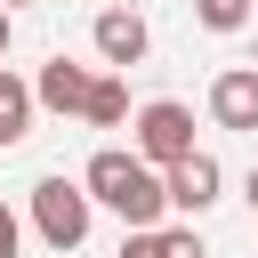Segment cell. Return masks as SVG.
Returning a JSON list of instances; mask_svg holds the SVG:
<instances>
[{
    "label": "cell",
    "instance_id": "cell-3",
    "mask_svg": "<svg viewBox=\"0 0 258 258\" xmlns=\"http://www.w3.org/2000/svg\"><path fill=\"white\" fill-rule=\"evenodd\" d=\"M129 129H137V145H129V153H137L145 169H169V161L202 153V145H194V113H185L177 97H153V105H137V121H129Z\"/></svg>",
    "mask_w": 258,
    "mask_h": 258
},
{
    "label": "cell",
    "instance_id": "cell-17",
    "mask_svg": "<svg viewBox=\"0 0 258 258\" xmlns=\"http://www.w3.org/2000/svg\"><path fill=\"white\" fill-rule=\"evenodd\" d=\"M250 24H258V16H250Z\"/></svg>",
    "mask_w": 258,
    "mask_h": 258
},
{
    "label": "cell",
    "instance_id": "cell-7",
    "mask_svg": "<svg viewBox=\"0 0 258 258\" xmlns=\"http://www.w3.org/2000/svg\"><path fill=\"white\" fill-rule=\"evenodd\" d=\"M89 64H73V56H48L40 73H32V105H48V113H81L89 105Z\"/></svg>",
    "mask_w": 258,
    "mask_h": 258
},
{
    "label": "cell",
    "instance_id": "cell-6",
    "mask_svg": "<svg viewBox=\"0 0 258 258\" xmlns=\"http://www.w3.org/2000/svg\"><path fill=\"white\" fill-rule=\"evenodd\" d=\"M210 121L258 137V64H226V73L210 81Z\"/></svg>",
    "mask_w": 258,
    "mask_h": 258
},
{
    "label": "cell",
    "instance_id": "cell-15",
    "mask_svg": "<svg viewBox=\"0 0 258 258\" xmlns=\"http://www.w3.org/2000/svg\"><path fill=\"white\" fill-rule=\"evenodd\" d=\"M16 8H32V0H0V16H16Z\"/></svg>",
    "mask_w": 258,
    "mask_h": 258
},
{
    "label": "cell",
    "instance_id": "cell-14",
    "mask_svg": "<svg viewBox=\"0 0 258 258\" xmlns=\"http://www.w3.org/2000/svg\"><path fill=\"white\" fill-rule=\"evenodd\" d=\"M242 202H250V210H258V169H250V177H242Z\"/></svg>",
    "mask_w": 258,
    "mask_h": 258
},
{
    "label": "cell",
    "instance_id": "cell-9",
    "mask_svg": "<svg viewBox=\"0 0 258 258\" xmlns=\"http://www.w3.org/2000/svg\"><path fill=\"white\" fill-rule=\"evenodd\" d=\"M81 121H89V129H121V121H129V81H121V73H97Z\"/></svg>",
    "mask_w": 258,
    "mask_h": 258
},
{
    "label": "cell",
    "instance_id": "cell-10",
    "mask_svg": "<svg viewBox=\"0 0 258 258\" xmlns=\"http://www.w3.org/2000/svg\"><path fill=\"white\" fill-rule=\"evenodd\" d=\"M194 16H202L210 32H250V16H258V0H194Z\"/></svg>",
    "mask_w": 258,
    "mask_h": 258
},
{
    "label": "cell",
    "instance_id": "cell-13",
    "mask_svg": "<svg viewBox=\"0 0 258 258\" xmlns=\"http://www.w3.org/2000/svg\"><path fill=\"white\" fill-rule=\"evenodd\" d=\"M121 258H153V226H137V234L121 242Z\"/></svg>",
    "mask_w": 258,
    "mask_h": 258
},
{
    "label": "cell",
    "instance_id": "cell-11",
    "mask_svg": "<svg viewBox=\"0 0 258 258\" xmlns=\"http://www.w3.org/2000/svg\"><path fill=\"white\" fill-rule=\"evenodd\" d=\"M153 258H210L194 226H153Z\"/></svg>",
    "mask_w": 258,
    "mask_h": 258
},
{
    "label": "cell",
    "instance_id": "cell-12",
    "mask_svg": "<svg viewBox=\"0 0 258 258\" xmlns=\"http://www.w3.org/2000/svg\"><path fill=\"white\" fill-rule=\"evenodd\" d=\"M16 250H24V218L0 202V258H16Z\"/></svg>",
    "mask_w": 258,
    "mask_h": 258
},
{
    "label": "cell",
    "instance_id": "cell-2",
    "mask_svg": "<svg viewBox=\"0 0 258 258\" xmlns=\"http://www.w3.org/2000/svg\"><path fill=\"white\" fill-rule=\"evenodd\" d=\"M89 194H81V177H40L32 185V234L48 242V250H81L89 242Z\"/></svg>",
    "mask_w": 258,
    "mask_h": 258
},
{
    "label": "cell",
    "instance_id": "cell-8",
    "mask_svg": "<svg viewBox=\"0 0 258 258\" xmlns=\"http://www.w3.org/2000/svg\"><path fill=\"white\" fill-rule=\"evenodd\" d=\"M32 113H40V105H32V81L0 64V145H24V137H32Z\"/></svg>",
    "mask_w": 258,
    "mask_h": 258
},
{
    "label": "cell",
    "instance_id": "cell-5",
    "mask_svg": "<svg viewBox=\"0 0 258 258\" xmlns=\"http://www.w3.org/2000/svg\"><path fill=\"white\" fill-rule=\"evenodd\" d=\"M218 185H226V169H218L210 153H185V161H169V169H161V202H169V210H185V218H202V210L218 202Z\"/></svg>",
    "mask_w": 258,
    "mask_h": 258
},
{
    "label": "cell",
    "instance_id": "cell-1",
    "mask_svg": "<svg viewBox=\"0 0 258 258\" xmlns=\"http://www.w3.org/2000/svg\"><path fill=\"white\" fill-rule=\"evenodd\" d=\"M81 194H89V210H113L129 234L137 226H161V169H145L137 153H121V145H105V153H89V169H81Z\"/></svg>",
    "mask_w": 258,
    "mask_h": 258
},
{
    "label": "cell",
    "instance_id": "cell-16",
    "mask_svg": "<svg viewBox=\"0 0 258 258\" xmlns=\"http://www.w3.org/2000/svg\"><path fill=\"white\" fill-rule=\"evenodd\" d=\"M0 56H8V16H0Z\"/></svg>",
    "mask_w": 258,
    "mask_h": 258
},
{
    "label": "cell",
    "instance_id": "cell-4",
    "mask_svg": "<svg viewBox=\"0 0 258 258\" xmlns=\"http://www.w3.org/2000/svg\"><path fill=\"white\" fill-rule=\"evenodd\" d=\"M89 40H97V56H105L113 73H129V64H145V48H153V32H145V16H137V8H97V24H89Z\"/></svg>",
    "mask_w": 258,
    "mask_h": 258
}]
</instances>
